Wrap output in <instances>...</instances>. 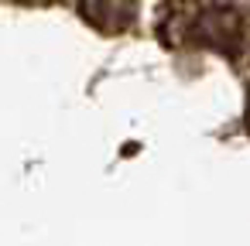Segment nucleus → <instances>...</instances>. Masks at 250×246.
Segmentation results:
<instances>
[{
	"instance_id": "obj_4",
	"label": "nucleus",
	"mask_w": 250,
	"mask_h": 246,
	"mask_svg": "<svg viewBox=\"0 0 250 246\" xmlns=\"http://www.w3.org/2000/svg\"><path fill=\"white\" fill-rule=\"evenodd\" d=\"M18 4H35V7H42V4H59V0H18Z\"/></svg>"
},
{
	"instance_id": "obj_1",
	"label": "nucleus",
	"mask_w": 250,
	"mask_h": 246,
	"mask_svg": "<svg viewBox=\"0 0 250 246\" xmlns=\"http://www.w3.org/2000/svg\"><path fill=\"white\" fill-rule=\"evenodd\" d=\"M76 11L86 24H93L103 35H124L134 28L141 4L137 0H76Z\"/></svg>"
},
{
	"instance_id": "obj_2",
	"label": "nucleus",
	"mask_w": 250,
	"mask_h": 246,
	"mask_svg": "<svg viewBox=\"0 0 250 246\" xmlns=\"http://www.w3.org/2000/svg\"><path fill=\"white\" fill-rule=\"evenodd\" d=\"M236 62L243 69H250V14L243 18V38H240V48H236Z\"/></svg>"
},
{
	"instance_id": "obj_3",
	"label": "nucleus",
	"mask_w": 250,
	"mask_h": 246,
	"mask_svg": "<svg viewBox=\"0 0 250 246\" xmlns=\"http://www.w3.org/2000/svg\"><path fill=\"white\" fill-rule=\"evenodd\" d=\"M243 127H247V133H250V86H247V110H243Z\"/></svg>"
}]
</instances>
